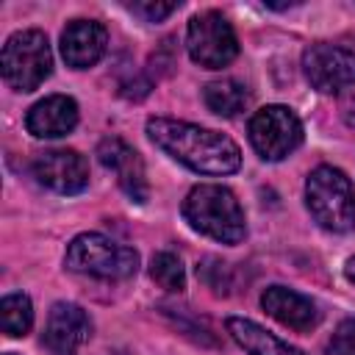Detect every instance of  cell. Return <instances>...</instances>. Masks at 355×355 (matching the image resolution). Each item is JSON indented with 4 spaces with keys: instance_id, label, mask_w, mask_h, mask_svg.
Masks as SVG:
<instances>
[{
    "instance_id": "11",
    "label": "cell",
    "mask_w": 355,
    "mask_h": 355,
    "mask_svg": "<svg viewBox=\"0 0 355 355\" xmlns=\"http://www.w3.org/2000/svg\"><path fill=\"white\" fill-rule=\"evenodd\" d=\"M97 158L105 169H111L116 175L119 189L133 200V202H147L150 197V186L144 178V164L139 158V153L122 141L119 136H108L97 144Z\"/></svg>"
},
{
    "instance_id": "9",
    "label": "cell",
    "mask_w": 355,
    "mask_h": 355,
    "mask_svg": "<svg viewBox=\"0 0 355 355\" xmlns=\"http://www.w3.org/2000/svg\"><path fill=\"white\" fill-rule=\"evenodd\" d=\"M89 336H92V322L86 311L75 302H55L47 313L42 344L50 355H78V349L89 341Z\"/></svg>"
},
{
    "instance_id": "8",
    "label": "cell",
    "mask_w": 355,
    "mask_h": 355,
    "mask_svg": "<svg viewBox=\"0 0 355 355\" xmlns=\"http://www.w3.org/2000/svg\"><path fill=\"white\" fill-rule=\"evenodd\" d=\"M302 72L308 83L322 94L344 92L355 83V50L338 44H311L302 53Z\"/></svg>"
},
{
    "instance_id": "17",
    "label": "cell",
    "mask_w": 355,
    "mask_h": 355,
    "mask_svg": "<svg viewBox=\"0 0 355 355\" xmlns=\"http://www.w3.org/2000/svg\"><path fill=\"white\" fill-rule=\"evenodd\" d=\"M0 322H3L6 336H11V338L25 336L33 324V305H31L28 294H6L0 300Z\"/></svg>"
},
{
    "instance_id": "23",
    "label": "cell",
    "mask_w": 355,
    "mask_h": 355,
    "mask_svg": "<svg viewBox=\"0 0 355 355\" xmlns=\"http://www.w3.org/2000/svg\"><path fill=\"white\" fill-rule=\"evenodd\" d=\"M344 275H347V280H352V283H355V258H349V261H347Z\"/></svg>"
},
{
    "instance_id": "10",
    "label": "cell",
    "mask_w": 355,
    "mask_h": 355,
    "mask_svg": "<svg viewBox=\"0 0 355 355\" xmlns=\"http://www.w3.org/2000/svg\"><path fill=\"white\" fill-rule=\"evenodd\" d=\"M33 175L58 194H78L89 183V164L78 150H44L33 158Z\"/></svg>"
},
{
    "instance_id": "13",
    "label": "cell",
    "mask_w": 355,
    "mask_h": 355,
    "mask_svg": "<svg viewBox=\"0 0 355 355\" xmlns=\"http://www.w3.org/2000/svg\"><path fill=\"white\" fill-rule=\"evenodd\" d=\"M78 125V103L67 94H50L31 105L25 114V128L36 139H58L67 136Z\"/></svg>"
},
{
    "instance_id": "15",
    "label": "cell",
    "mask_w": 355,
    "mask_h": 355,
    "mask_svg": "<svg viewBox=\"0 0 355 355\" xmlns=\"http://www.w3.org/2000/svg\"><path fill=\"white\" fill-rule=\"evenodd\" d=\"M225 327H227L230 338H233L239 347H244L250 355H305V352H300L297 347H291V344L280 341L277 336H272L269 330H263L261 324H255L252 319L230 316V319L225 322Z\"/></svg>"
},
{
    "instance_id": "24",
    "label": "cell",
    "mask_w": 355,
    "mask_h": 355,
    "mask_svg": "<svg viewBox=\"0 0 355 355\" xmlns=\"http://www.w3.org/2000/svg\"><path fill=\"white\" fill-rule=\"evenodd\" d=\"M8 355H14V352H8Z\"/></svg>"
},
{
    "instance_id": "12",
    "label": "cell",
    "mask_w": 355,
    "mask_h": 355,
    "mask_svg": "<svg viewBox=\"0 0 355 355\" xmlns=\"http://www.w3.org/2000/svg\"><path fill=\"white\" fill-rule=\"evenodd\" d=\"M108 33L97 19H72L61 33V55L69 67L86 69L105 53Z\"/></svg>"
},
{
    "instance_id": "2",
    "label": "cell",
    "mask_w": 355,
    "mask_h": 355,
    "mask_svg": "<svg viewBox=\"0 0 355 355\" xmlns=\"http://www.w3.org/2000/svg\"><path fill=\"white\" fill-rule=\"evenodd\" d=\"M183 219L197 233L222 244H239L247 233L244 211L236 194L219 183L194 186L183 200Z\"/></svg>"
},
{
    "instance_id": "6",
    "label": "cell",
    "mask_w": 355,
    "mask_h": 355,
    "mask_svg": "<svg viewBox=\"0 0 355 355\" xmlns=\"http://www.w3.org/2000/svg\"><path fill=\"white\" fill-rule=\"evenodd\" d=\"M189 55L205 69H222L239 55V39L233 25L219 11H202L191 17L186 31Z\"/></svg>"
},
{
    "instance_id": "21",
    "label": "cell",
    "mask_w": 355,
    "mask_h": 355,
    "mask_svg": "<svg viewBox=\"0 0 355 355\" xmlns=\"http://www.w3.org/2000/svg\"><path fill=\"white\" fill-rule=\"evenodd\" d=\"M175 8H178V3H153V0L128 3V11L136 14V17H141L144 22H161V19H166Z\"/></svg>"
},
{
    "instance_id": "3",
    "label": "cell",
    "mask_w": 355,
    "mask_h": 355,
    "mask_svg": "<svg viewBox=\"0 0 355 355\" xmlns=\"http://www.w3.org/2000/svg\"><path fill=\"white\" fill-rule=\"evenodd\" d=\"M305 202L311 216L333 233L355 227V189L336 166H316L305 180Z\"/></svg>"
},
{
    "instance_id": "18",
    "label": "cell",
    "mask_w": 355,
    "mask_h": 355,
    "mask_svg": "<svg viewBox=\"0 0 355 355\" xmlns=\"http://www.w3.org/2000/svg\"><path fill=\"white\" fill-rule=\"evenodd\" d=\"M150 277L166 291H183L186 288L183 261L175 252H155L150 261Z\"/></svg>"
},
{
    "instance_id": "5",
    "label": "cell",
    "mask_w": 355,
    "mask_h": 355,
    "mask_svg": "<svg viewBox=\"0 0 355 355\" xmlns=\"http://www.w3.org/2000/svg\"><path fill=\"white\" fill-rule=\"evenodd\" d=\"M3 78L17 92H33L53 69L50 42L42 31H17L6 39L0 55Z\"/></svg>"
},
{
    "instance_id": "14",
    "label": "cell",
    "mask_w": 355,
    "mask_h": 355,
    "mask_svg": "<svg viewBox=\"0 0 355 355\" xmlns=\"http://www.w3.org/2000/svg\"><path fill=\"white\" fill-rule=\"evenodd\" d=\"M261 305L272 319H277L280 324H286L297 333H305V330L319 324L316 305L308 297H302V294H297L286 286H269L261 297Z\"/></svg>"
},
{
    "instance_id": "4",
    "label": "cell",
    "mask_w": 355,
    "mask_h": 355,
    "mask_svg": "<svg viewBox=\"0 0 355 355\" xmlns=\"http://www.w3.org/2000/svg\"><path fill=\"white\" fill-rule=\"evenodd\" d=\"M64 263L72 272L100 280H128L139 269V252L111 241L103 233H80L69 241Z\"/></svg>"
},
{
    "instance_id": "19",
    "label": "cell",
    "mask_w": 355,
    "mask_h": 355,
    "mask_svg": "<svg viewBox=\"0 0 355 355\" xmlns=\"http://www.w3.org/2000/svg\"><path fill=\"white\" fill-rule=\"evenodd\" d=\"M197 275L205 280V286L208 288H214L216 294H227V288H230V269H227V263H222V261H216V258H208V261H202L200 266H197Z\"/></svg>"
},
{
    "instance_id": "20",
    "label": "cell",
    "mask_w": 355,
    "mask_h": 355,
    "mask_svg": "<svg viewBox=\"0 0 355 355\" xmlns=\"http://www.w3.org/2000/svg\"><path fill=\"white\" fill-rule=\"evenodd\" d=\"M327 352L330 355H355V316L344 319L336 333L327 341Z\"/></svg>"
},
{
    "instance_id": "22",
    "label": "cell",
    "mask_w": 355,
    "mask_h": 355,
    "mask_svg": "<svg viewBox=\"0 0 355 355\" xmlns=\"http://www.w3.org/2000/svg\"><path fill=\"white\" fill-rule=\"evenodd\" d=\"M341 116H344V122H347L349 128H355V100H349V103L341 108Z\"/></svg>"
},
{
    "instance_id": "7",
    "label": "cell",
    "mask_w": 355,
    "mask_h": 355,
    "mask_svg": "<svg viewBox=\"0 0 355 355\" xmlns=\"http://www.w3.org/2000/svg\"><path fill=\"white\" fill-rule=\"evenodd\" d=\"M250 144L263 161H280L302 144V122L286 105H266L250 119Z\"/></svg>"
},
{
    "instance_id": "1",
    "label": "cell",
    "mask_w": 355,
    "mask_h": 355,
    "mask_svg": "<svg viewBox=\"0 0 355 355\" xmlns=\"http://www.w3.org/2000/svg\"><path fill=\"white\" fill-rule=\"evenodd\" d=\"M147 136L166 155L200 175H230L241 164V153L233 139L191 122L153 116L147 119Z\"/></svg>"
},
{
    "instance_id": "16",
    "label": "cell",
    "mask_w": 355,
    "mask_h": 355,
    "mask_svg": "<svg viewBox=\"0 0 355 355\" xmlns=\"http://www.w3.org/2000/svg\"><path fill=\"white\" fill-rule=\"evenodd\" d=\"M202 100H205V105L214 114H219V116H236L250 103V94H247V89L239 80L222 78V80H211L202 89Z\"/></svg>"
}]
</instances>
